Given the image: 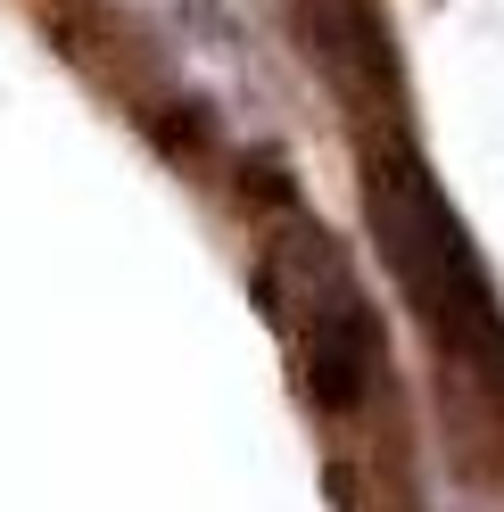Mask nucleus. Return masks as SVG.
Wrapping results in <instances>:
<instances>
[{
  "instance_id": "nucleus-1",
  "label": "nucleus",
  "mask_w": 504,
  "mask_h": 512,
  "mask_svg": "<svg viewBox=\"0 0 504 512\" xmlns=\"http://www.w3.org/2000/svg\"><path fill=\"white\" fill-rule=\"evenodd\" d=\"M265 281H273L281 323L298 339L314 405H331V413L364 405L372 372H381V323H372V306H364L339 240L323 223H290V232L273 240V256H265Z\"/></svg>"
}]
</instances>
